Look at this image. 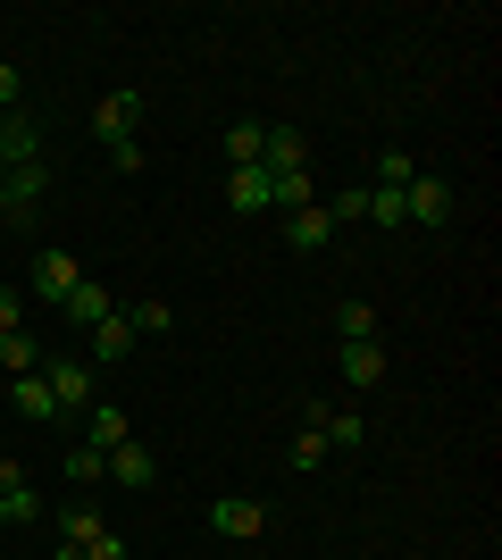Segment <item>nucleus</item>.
<instances>
[{"instance_id": "nucleus-1", "label": "nucleus", "mask_w": 502, "mask_h": 560, "mask_svg": "<svg viewBox=\"0 0 502 560\" xmlns=\"http://www.w3.org/2000/svg\"><path fill=\"white\" fill-rule=\"evenodd\" d=\"M43 385H50V401H59V419H84L93 410V360H43Z\"/></svg>"}, {"instance_id": "nucleus-2", "label": "nucleus", "mask_w": 502, "mask_h": 560, "mask_svg": "<svg viewBox=\"0 0 502 560\" xmlns=\"http://www.w3.org/2000/svg\"><path fill=\"white\" fill-rule=\"evenodd\" d=\"M302 427H311L327 452H360L369 444V419H360V410H335V401H302Z\"/></svg>"}, {"instance_id": "nucleus-3", "label": "nucleus", "mask_w": 502, "mask_h": 560, "mask_svg": "<svg viewBox=\"0 0 502 560\" xmlns=\"http://www.w3.org/2000/svg\"><path fill=\"white\" fill-rule=\"evenodd\" d=\"M210 527L226 544H252L268 527V502H260V493H218V502H210Z\"/></svg>"}, {"instance_id": "nucleus-4", "label": "nucleus", "mask_w": 502, "mask_h": 560, "mask_svg": "<svg viewBox=\"0 0 502 560\" xmlns=\"http://www.w3.org/2000/svg\"><path fill=\"white\" fill-rule=\"evenodd\" d=\"M453 218V185L444 176H410L402 185V226H444Z\"/></svg>"}, {"instance_id": "nucleus-5", "label": "nucleus", "mask_w": 502, "mask_h": 560, "mask_svg": "<svg viewBox=\"0 0 502 560\" xmlns=\"http://www.w3.org/2000/svg\"><path fill=\"white\" fill-rule=\"evenodd\" d=\"M143 101H151V93H101V101H93V135H101V151L135 135V117H143Z\"/></svg>"}, {"instance_id": "nucleus-6", "label": "nucleus", "mask_w": 502, "mask_h": 560, "mask_svg": "<svg viewBox=\"0 0 502 560\" xmlns=\"http://www.w3.org/2000/svg\"><path fill=\"white\" fill-rule=\"evenodd\" d=\"M0 518H9V527H34V518H43V493H34V477H25L17 460H0Z\"/></svg>"}, {"instance_id": "nucleus-7", "label": "nucleus", "mask_w": 502, "mask_h": 560, "mask_svg": "<svg viewBox=\"0 0 502 560\" xmlns=\"http://www.w3.org/2000/svg\"><path fill=\"white\" fill-rule=\"evenodd\" d=\"M75 284H84V268H75L59 243H43V252H34V293H43V302H68Z\"/></svg>"}, {"instance_id": "nucleus-8", "label": "nucleus", "mask_w": 502, "mask_h": 560, "mask_svg": "<svg viewBox=\"0 0 502 560\" xmlns=\"http://www.w3.org/2000/svg\"><path fill=\"white\" fill-rule=\"evenodd\" d=\"M327 243H335L327 201H311V210H293V218H285V252H302V259H311V252H327Z\"/></svg>"}, {"instance_id": "nucleus-9", "label": "nucleus", "mask_w": 502, "mask_h": 560, "mask_svg": "<svg viewBox=\"0 0 502 560\" xmlns=\"http://www.w3.org/2000/svg\"><path fill=\"white\" fill-rule=\"evenodd\" d=\"M335 369H343L352 394H369V385H385V343H343V351H335Z\"/></svg>"}, {"instance_id": "nucleus-10", "label": "nucleus", "mask_w": 502, "mask_h": 560, "mask_svg": "<svg viewBox=\"0 0 502 560\" xmlns=\"http://www.w3.org/2000/svg\"><path fill=\"white\" fill-rule=\"evenodd\" d=\"M17 160H43V126L25 109H9L0 117V167H17Z\"/></svg>"}, {"instance_id": "nucleus-11", "label": "nucleus", "mask_w": 502, "mask_h": 560, "mask_svg": "<svg viewBox=\"0 0 502 560\" xmlns=\"http://www.w3.org/2000/svg\"><path fill=\"white\" fill-rule=\"evenodd\" d=\"M84 444H101V452L135 444V419H126L118 401H93V410H84Z\"/></svg>"}, {"instance_id": "nucleus-12", "label": "nucleus", "mask_w": 502, "mask_h": 560, "mask_svg": "<svg viewBox=\"0 0 502 560\" xmlns=\"http://www.w3.org/2000/svg\"><path fill=\"white\" fill-rule=\"evenodd\" d=\"M226 201H235L243 218H268V210H277V192H268V167H235V176H226Z\"/></svg>"}, {"instance_id": "nucleus-13", "label": "nucleus", "mask_w": 502, "mask_h": 560, "mask_svg": "<svg viewBox=\"0 0 502 560\" xmlns=\"http://www.w3.org/2000/svg\"><path fill=\"white\" fill-rule=\"evenodd\" d=\"M302 151H311V142H302V126H268V135H260V167H268V176H285V167H311Z\"/></svg>"}, {"instance_id": "nucleus-14", "label": "nucleus", "mask_w": 502, "mask_h": 560, "mask_svg": "<svg viewBox=\"0 0 502 560\" xmlns=\"http://www.w3.org/2000/svg\"><path fill=\"white\" fill-rule=\"evenodd\" d=\"M118 318L135 327V343H160L167 327H176V310L167 302H151V293H135V302H118Z\"/></svg>"}, {"instance_id": "nucleus-15", "label": "nucleus", "mask_w": 502, "mask_h": 560, "mask_svg": "<svg viewBox=\"0 0 502 560\" xmlns=\"http://www.w3.org/2000/svg\"><path fill=\"white\" fill-rule=\"evenodd\" d=\"M59 310H68V327H101V318L118 310V293H109V284H93V277H84V284H75V293H68V302H59Z\"/></svg>"}, {"instance_id": "nucleus-16", "label": "nucleus", "mask_w": 502, "mask_h": 560, "mask_svg": "<svg viewBox=\"0 0 502 560\" xmlns=\"http://www.w3.org/2000/svg\"><path fill=\"white\" fill-rule=\"evenodd\" d=\"M9 401H17L25 419H59V401H50V385H43V369H25V376H9Z\"/></svg>"}, {"instance_id": "nucleus-17", "label": "nucleus", "mask_w": 502, "mask_h": 560, "mask_svg": "<svg viewBox=\"0 0 502 560\" xmlns=\"http://www.w3.org/2000/svg\"><path fill=\"white\" fill-rule=\"evenodd\" d=\"M68 486H84V493H93V486H109V452L75 435V444H68Z\"/></svg>"}, {"instance_id": "nucleus-18", "label": "nucleus", "mask_w": 502, "mask_h": 560, "mask_svg": "<svg viewBox=\"0 0 502 560\" xmlns=\"http://www.w3.org/2000/svg\"><path fill=\"white\" fill-rule=\"evenodd\" d=\"M268 192H277V218H293V210H311V201H318L311 167H285V176H268Z\"/></svg>"}, {"instance_id": "nucleus-19", "label": "nucleus", "mask_w": 502, "mask_h": 560, "mask_svg": "<svg viewBox=\"0 0 502 560\" xmlns=\"http://www.w3.org/2000/svg\"><path fill=\"white\" fill-rule=\"evenodd\" d=\"M101 527H109V518H101V502H68V511H59V544H75V552H84Z\"/></svg>"}, {"instance_id": "nucleus-20", "label": "nucleus", "mask_w": 502, "mask_h": 560, "mask_svg": "<svg viewBox=\"0 0 502 560\" xmlns=\"http://www.w3.org/2000/svg\"><path fill=\"white\" fill-rule=\"evenodd\" d=\"M84 335H93V360H135V327H126L118 310H109L101 327H84Z\"/></svg>"}, {"instance_id": "nucleus-21", "label": "nucleus", "mask_w": 502, "mask_h": 560, "mask_svg": "<svg viewBox=\"0 0 502 560\" xmlns=\"http://www.w3.org/2000/svg\"><path fill=\"white\" fill-rule=\"evenodd\" d=\"M335 343H377V310L369 302H335Z\"/></svg>"}, {"instance_id": "nucleus-22", "label": "nucleus", "mask_w": 502, "mask_h": 560, "mask_svg": "<svg viewBox=\"0 0 502 560\" xmlns=\"http://www.w3.org/2000/svg\"><path fill=\"white\" fill-rule=\"evenodd\" d=\"M109 486H151V452L143 444H118V452H109Z\"/></svg>"}, {"instance_id": "nucleus-23", "label": "nucleus", "mask_w": 502, "mask_h": 560, "mask_svg": "<svg viewBox=\"0 0 502 560\" xmlns=\"http://www.w3.org/2000/svg\"><path fill=\"white\" fill-rule=\"evenodd\" d=\"M260 135H268L260 117H243V126H226V160H235V167H260Z\"/></svg>"}, {"instance_id": "nucleus-24", "label": "nucleus", "mask_w": 502, "mask_h": 560, "mask_svg": "<svg viewBox=\"0 0 502 560\" xmlns=\"http://www.w3.org/2000/svg\"><path fill=\"white\" fill-rule=\"evenodd\" d=\"M0 369H9V376H25V369H43V343H34V335H0Z\"/></svg>"}, {"instance_id": "nucleus-25", "label": "nucleus", "mask_w": 502, "mask_h": 560, "mask_svg": "<svg viewBox=\"0 0 502 560\" xmlns=\"http://www.w3.org/2000/svg\"><path fill=\"white\" fill-rule=\"evenodd\" d=\"M327 218H335V226H369V185H343L327 201Z\"/></svg>"}, {"instance_id": "nucleus-26", "label": "nucleus", "mask_w": 502, "mask_h": 560, "mask_svg": "<svg viewBox=\"0 0 502 560\" xmlns=\"http://www.w3.org/2000/svg\"><path fill=\"white\" fill-rule=\"evenodd\" d=\"M410 176H419V160H410V151H394V142H385V151H377V185H394V192H402Z\"/></svg>"}, {"instance_id": "nucleus-27", "label": "nucleus", "mask_w": 502, "mask_h": 560, "mask_svg": "<svg viewBox=\"0 0 502 560\" xmlns=\"http://www.w3.org/2000/svg\"><path fill=\"white\" fill-rule=\"evenodd\" d=\"M369 226H402V192L394 185H369Z\"/></svg>"}, {"instance_id": "nucleus-28", "label": "nucleus", "mask_w": 502, "mask_h": 560, "mask_svg": "<svg viewBox=\"0 0 502 560\" xmlns=\"http://www.w3.org/2000/svg\"><path fill=\"white\" fill-rule=\"evenodd\" d=\"M293 468H302V477H311V468H327V444H318L311 427H302V435H293Z\"/></svg>"}, {"instance_id": "nucleus-29", "label": "nucleus", "mask_w": 502, "mask_h": 560, "mask_svg": "<svg viewBox=\"0 0 502 560\" xmlns=\"http://www.w3.org/2000/svg\"><path fill=\"white\" fill-rule=\"evenodd\" d=\"M84 560H126V536H118V527H101V536L84 544Z\"/></svg>"}, {"instance_id": "nucleus-30", "label": "nucleus", "mask_w": 502, "mask_h": 560, "mask_svg": "<svg viewBox=\"0 0 502 560\" xmlns=\"http://www.w3.org/2000/svg\"><path fill=\"white\" fill-rule=\"evenodd\" d=\"M109 167H118V176H135V167H143V142H135V135L109 142Z\"/></svg>"}, {"instance_id": "nucleus-31", "label": "nucleus", "mask_w": 502, "mask_h": 560, "mask_svg": "<svg viewBox=\"0 0 502 560\" xmlns=\"http://www.w3.org/2000/svg\"><path fill=\"white\" fill-rule=\"evenodd\" d=\"M17 93H25V84H17V68H9V59H0V117H9V109H25Z\"/></svg>"}, {"instance_id": "nucleus-32", "label": "nucleus", "mask_w": 502, "mask_h": 560, "mask_svg": "<svg viewBox=\"0 0 502 560\" xmlns=\"http://www.w3.org/2000/svg\"><path fill=\"white\" fill-rule=\"evenodd\" d=\"M25 318H17V284H0V335H17Z\"/></svg>"}, {"instance_id": "nucleus-33", "label": "nucleus", "mask_w": 502, "mask_h": 560, "mask_svg": "<svg viewBox=\"0 0 502 560\" xmlns=\"http://www.w3.org/2000/svg\"><path fill=\"white\" fill-rule=\"evenodd\" d=\"M0 218H9V185H0Z\"/></svg>"}, {"instance_id": "nucleus-34", "label": "nucleus", "mask_w": 502, "mask_h": 560, "mask_svg": "<svg viewBox=\"0 0 502 560\" xmlns=\"http://www.w3.org/2000/svg\"><path fill=\"white\" fill-rule=\"evenodd\" d=\"M0 536H9V518H0Z\"/></svg>"}]
</instances>
